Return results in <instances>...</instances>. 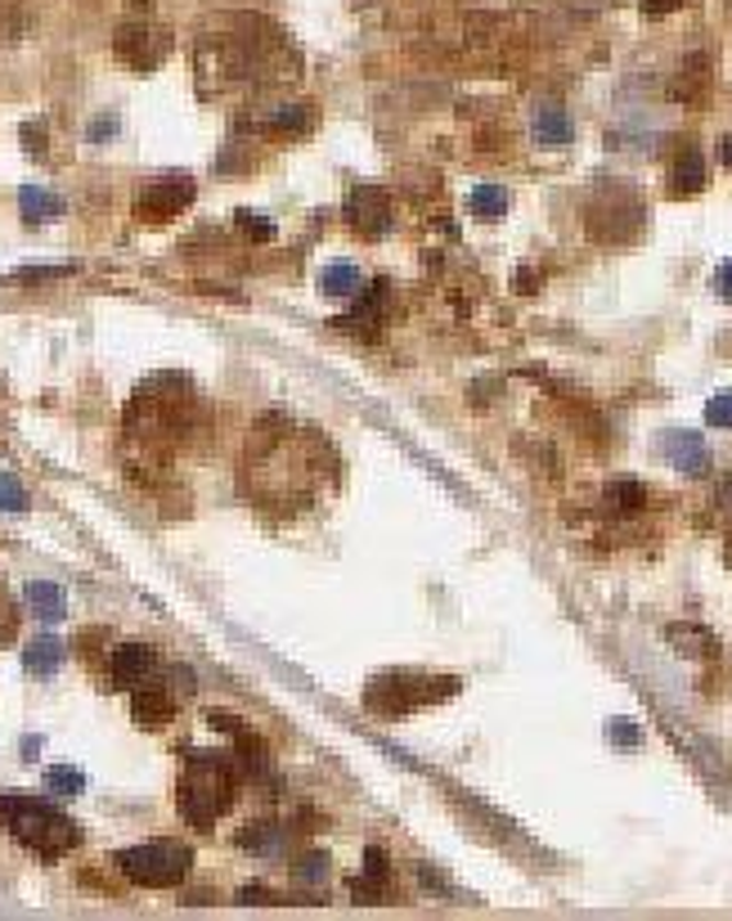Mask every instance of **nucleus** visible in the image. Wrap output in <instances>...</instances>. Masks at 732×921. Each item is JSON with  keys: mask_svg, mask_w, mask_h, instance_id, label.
Masks as SVG:
<instances>
[{"mask_svg": "<svg viewBox=\"0 0 732 921\" xmlns=\"http://www.w3.org/2000/svg\"><path fill=\"white\" fill-rule=\"evenodd\" d=\"M0 822H5L10 836L23 850H32L36 858H59V854L81 845L77 822L64 809H55L50 800L27 796V791H5V796H0Z\"/></svg>", "mask_w": 732, "mask_h": 921, "instance_id": "f257e3e1", "label": "nucleus"}, {"mask_svg": "<svg viewBox=\"0 0 732 921\" xmlns=\"http://www.w3.org/2000/svg\"><path fill=\"white\" fill-rule=\"evenodd\" d=\"M234 755H216V751H193L189 768L180 778V818L189 828L212 832L216 818L234 805Z\"/></svg>", "mask_w": 732, "mask_h": 921, "instance_id": "f03ea898", "label": "nucleus"}, {"mask_svg": "<svg viewBox=\"0 0 732 921\" xmlns=\"http://www.w3.org/2000/svg\"><path fill=\"white\" fill-rule=\"evenodd\" d=\"M113 863L122 867L126 881L149 886V890H167V886H180V881H184V872H189L193 854H189V845H180V841H149V845L117 850Z\"/></svg>", "mask_w": 732, "mask_h": 921, "instance_id": "7ed1b4c3", "label": "nucleus"}, {"mask_svg": "<svg viewBox=\"0 0 732 921\" xmlns=\"http://www.w3.org/2000/svg\"><path fill=\"white\" fill-rule=\"evenodd\" d=\"M189 203H193V180L189 176H167V180H149L139 189L135 216L149 221V225H162V221L180 216Z\"/></svg>", "mask_w": 732, "mask_h": 921, "instance_id": "20e7f679", "label": "nucleus"}, {"mask_svg": "<svg viewBox=\"0 0 732 921\" xmlns=\"http://www.w3.org/2000/svg\"><path fill=\"white\" fill-rule=\"evenodd\" d=\"M656 450H661V459H665L674 472H683V476H701V472H710V446H706L701 431L674 427V431L661 436Z\"/></svg>", "mask_w": 732, "mask_h": 921, "instance_id": "39448f33", "label": "nucleus"}, {"mask_svg": "<svg viewBox=\"0 0 732 921\" xmlns=\"http://www.w3.org/2000/svg\"><path fill=\"white\" fill-rule=\"evenodd\" d=\"M347 221H351V229L378 238V234L392 229V199H386L378 184H360L347 199Z\"/></svg>", "mask_w": 732, "mask_h": 921, "instance_id": "423d86ee", "label": "nucleus"}, {"mask_svg": "<svg viewBox=\"0 0 732 921\" xmlns=\"http://www.w3.org/2000/svg\"><path fill=\"white\" fill-rule=\"evenodd\" d=\"M154 665H158V652L149 643H122V648H113V684L139 688L144 678L154 674Z\"/></svg>", "mask_w": 732, "mask_h": 921, "instance_id": "0eeeda50", "label": "nucleus"}, {"mask_svg": "<svg viewBox=\"0 0 732 921\" xmlns=\"http://www.w3.org/2000/svg\"><path fill=\"white\" fill-rule=\"evenodd\" d=\"M131 715H135L139 729H167L171 715H176V697L167 688H144L139 684L135 697H131Z\"/></svg>", "mask_w": 732, "mask_h": 921, "instance_id": "6e6552de", "label": "nucleus"}, {"mask_svg": "<svg viewBox=\"0 0 732 921\" xmlns=\"http://www.w3.org/2000/svg\"><path fill=\"white\" fill-rule=\"evenodd\" d=\"M530 135H534V144L562 149V144L575 139V122H571V113L562 104H540V109H534V117H530Z\"/></svg>", "mask_w": 732, "mask_h": 921, "instance_id": "1a4fd4ad", "label": "nucleus"}, {"mask_svg": "<svg viewBox=\"0 0 732 921\" xmlns=\"http://www.w3.org/2000/svg\"><path fill=\"white\" fill-rule=\"evenodd\" d=\"M23 598H27V611H32L36 620H45V625L68 620V594L55 585V580H32Z\"/></svg>", "mask_w": 732, "mask_h": 921, "instance_id": "9d476101", "label": "nucleus"}, {"mask_svg": "<svg viewBox=\"0 0 732 921\" xmlns=\"http://www.w3.org/2000/svg\"><path fill=\"white\" fill-rule=\"evenodd\" d=\"M19 212H23V221L41 225V221L64 216V212H68V203L59 199L55 189H45V184H23V189H19Z\"/></svg>", "mask_w": 732, "mask_h": 921, "instance_id": "9b49d317", "label": "nucleus"}, {"mask_svg": "<svg viewBox=\"0 0 732 921\" xmlns=\"http://www.w3.org/2000/svg\"><path fill=\"white\" fill-rule=\"evenodd\" d=\"M603 508L611 517H639L647 508V486H639V481H611L603 491Z\"/></svg>", "mask_w": 732, "mask_h": 921, "instance_id": "f8f14e48", "label": "nucleus"}, {"mask_svg": "<svg viewBox=\"0 0 732 921\" xmlns=\"http://www.w3.org/2000/svg\"><path fill=\"white\" fill-rule=\"evenodd\" d=\"M669 189L678 193H701L706 189V158L697 154V149H683L678 158H674V167H669Z\"/></svg>", "mask_w": 732, "mask_h": 921, "instance_id": "ddd939ff", "label": "nucleus"}, {"mask_svg": "<svg viewBox=\"0 0 732 921\" xmlns=\"http://www.w3.org/2000/svg\"><path fill=\"white\" fill-rule=\"evenodd\" d=\"M665 639H669V648H674L678 656H719L714 634H706L701 625H669Z\"/></svg>", "mask_w": 732, "mask_h": 921, "instance_id": "4468645a", "label": "nucleus"}, {"mask_svg": "<svg viewBox=\"0 0 732 921\" xmlns=\"http://www.w3.org/2000/svg\"><path fill=\"white\" fill-rule=\"evenodd\" d=\"M23 665H27V674H36V678L55 674V670L64 665V643H59V639H50V634L32 639V643L23 648Z\"/></svg>", "mask_w": 732, "mask_h": 921, "instance_id": "2eb2a0df", "label": "nucleus"}, {"mask_svg": "<svg viewBox=\"0 0 732 921\" xmlns=\"http://www.w3.org/2000/svg\"><path fill=\"white\" fill-rule=\"evenodd\" d=\"M386 877H392V867H386V854L373 845L369 854H364V877L351 886V895L364 903V899H378L382 890H386Z\"/></svg>", "mask_w": 732, "mask_h": 921, "instance_id": "dca6fc26", "label": "nucleus"}, {"mask_svg": "<svg viewBox=\"0 0 732 921\" xmlns=\"http://www.w3.org/2000/svg\"><path fill=\"white\" fill-rule=\"evenodd\" d=\"M468 207L476 212V221H499L508 212V189L504 184H476Z\"/></svg>", "mask_w": 732, "mask_h": 921, "instance_id": "f3484780", "label": "nucleus"}, {"mask_svg": "<svg viewBox=\"0 0 732 921\" xmlns=\"http://www.w3.org/2000/svg\"><path fill=\"white\" fill-rule=\"evenodd\" d=\"M311 122H315V109L311 104H283V109H274V117H266V131L292 135V131H306Z\"/></svg>", "mask_w": 732, "mask_h": 921, "instance_id": "a211bd4d", "label": "nucleus"}, {"mask_svg": "<svg viewBox=\"0 0 732 921\" xmlns=\"http://www.w3.org/2000/svg\"><path fill=\"white\" fill-rule=\"evenodd\" d=\"M45 787H50V796H59V800H72V796L86 791V778L72 764H55V768H45Z\"/></svg>", "mask_w": 732, "mask_h": 921, "instance_id": "6ab92c4d", "label": "nucleus"}, {"mask_svg": "<svg viewBox=\"0 0 732 921\" xmlns=\"http://www.w3.org/2000/svg\"><path fill=\"white\" fill-rule=\"evenodd\" d=\"M319 288L328 297H356L360 293V270L356 266H328L319 274Z\"/></svg>", "mask_w": 732, "mask_h": 921, "instance_id": "aec40b11", "label": "nucleus"}, {"mask_svg": "<svg viewBox=\"0 0 732 921\" xmlns=\"http://www.w3.org/2000/svg\"><path fill=\"white\" fill-rule=\"evenodd\" d=\"M238 845L248 850V854H274L283 845V832L270 828V822H261V828H243L238 832Z\"/></svg>", "mask_w": 732, "mask_h": 921, "instance_id": "412c9836", "label": "nucleus"}, {"mask_svg": "<svg viewBox=\"0 0 732 921\" xmlns=\"http://www.w3.org/2000/svg\"><path fill=\"white\" fill-rule=\"evenodd\" d=\"M292 877H297V886H324L328 877H333V863H328V854H306L297 867H292Z\"/></svg>", "mask_w": 732, "mask_h": 921, "instance_id": "4be33fe9", "label": "nucleus"}, {"mask_svg": "<svg viewBox=\"0 0 732 921\" xmlns=\"http://www.w3.org/2000/svg\"><path fill=\"white\" fill-rule=\"evenodd\" d=\"M0 513H27V486L19 472H0Z\"/></svg>", "mask_w": 732, "mask_h": 921, "instance_id": "5701e85b", "label": "nucleus"}, {"mask_svg": "<svg viewBox=\"0 0 732 921\" xmlns=\"http://www.w3.org/2000/svg\"><path fill=\"white\" fill-rule=\"evenodd\" d=\"M607 738H611V746H624V751H633L643 742V733L633 729V719H611L607 723Z\"/></svg>", "mask_w": 732, "mask_h": 921, "instance_id": "b1692460", "label": "nucleus"}, {"mask_svg": "<svg viewBox=\"0 0 732 921\" xmlns=\"http://www.w3.org/2000/svg\"><path fill=\"white\" fill-rule=\"evenodd\" d=\"M706 423L710 427H732V392H719L706 401Z\"/></svg>", "mask_w": 732, "mask_h": 921, "instance_id": "393cba45", "label": "nucleus"}, {"mask_svg": "<svg viewBox=\"0 0 732 921\" xmlns=\"http://www.w3.org/2000/svg\"><path fill=\"white\" fill-rule=\"evenodd\" d=\"M238 229L248 234V238H261V244H266V238H274V221L270 216H257V212H238Z\"/></svg>", "mask_w": 732, "mask_h": 921, "instance_id": "a878e982", "label": "nucleus"}, {"mask_svg": "<svg viewBox=\"0 0 732 921\" xmlns=\"http://www.w3.org/2000/svg\"><path fill=\"white\" fill-rule=\"evenodd\" d=\"M714 293L732 302V257H728V261H723V266L714 270Z\"/></svg>", "mask_w": 732, "mask_h": 921, "instance_id": "bb28decb", "label": "nucleus"}, {"mask_svg": "<svg viewBox=\"0 0 732 921\" xmlns=\"http://www.w3.org/2000/svg\"><path fill=\"white\" fill-rule=\"evenodd\" d=\"M678 5H692V0H647V14H669V10H678Z\"/></svg>", "mask_w": 732, "mask_h": 921, "instance_id": "cd10ccee", "label": "nucleus"}, {"mask_svg": "<svg viewBox=\"0 0 732 921\" xmlns=\"http://www.w3.org/2000/svg\"><path fill=\"white\" fill-rule=\"evenodd\" d=\"M113 126H117V117H104V122H94V126H90V139H109V135H113Z\"/></svg>", "mask_w": 732, "mask_h": 921, "instance_id": "c85d7f7f", "label": "nucleus"}, {"mask_svg": "<svg viewBox=\"0 0 732 921\" xmlns=\"http://www.w3.org/2000/svg\"><path fill=\"white\" fill-rule=\"evenodd\" d=\"M719 158H723V167L732 171V135H723V139H719Z\"/></svg>", "mask_w": 732, "mask_h": 921, "instance_id": "c756f323", "label": "nucleus"}, {"mask_svg": "<svg viewBox=\"0 0 732 921\" xmlns=\"http://www.w3.org/2000/svg\"><path fill=\"white\" fill-rule=\"evenodd\" d=\"M719 499H723V504H728V508H732V472H728V476H723V491H719Z\"/></svg>", "mask_w": 732, "mask_h": 921, "instance_id": "7c9ffc66", "label": "nucleus"}]
</instances>
